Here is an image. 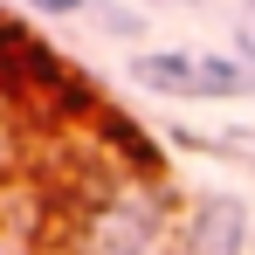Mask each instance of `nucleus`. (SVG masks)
Returning <instances> with one entry per match:
<instances>
[{
  "label": "nucleus",
  "instance_id": "1",
  "mask_svg": "<svg viewBox=\"0 0 255 255\" xmlns=\"http://www.w3.org/2000/svg\"><path fill=\"white\" fill-rule=\"evenodd\" d=\"M131 83L159 90V97H242L249 69L228 55H207V48H159V55L131 62Z\"/></svg>",
  "mask_w": 255,
  "mask_h": 255
},
{
  "label": "nucleus",
  "instance_id": "2",
  "mask_svg": "<svg viewBox=\"0 0 255 255\" xmlns=\"http://www.w3.org/2000/svg\"><path fill=\"white\" fill-rule=\"evenodd\" d=\"M249 242V214L235 200H200L193 207V228H186V255H242Z\"/></svg>",
  "mask_w": 255,
  "mask_h": 255
},
{
  "label": "nucleus",
  "instance_id": "3",
  "mask_svg": "<svg viewBox=\"0 0 255 255\" xmlns=\"http://www.w3.org/2000/svg\"><path fill=\"white\" fill-rule=\"evenodd\" d=\"M28 7H35V14H76L83 0H28Z\"/></svg>",
  "mask_w": 255,
  "mask_h": 255
},
{
  "label": "nucleus",
  "instance_id": "4",
  "mask_svg": "<svg viewBox=\"0 0 255 255\" xmlns=\"http://www.w3.org/2000/svg\"><path fill=\"white\" fill-rule=\"evenodd\" d=\"M242 48H249V62H255V14L242 21Z\"/></svg>",
  "mask_w": 255,
  "mask_h": 255
}]
</instances>
